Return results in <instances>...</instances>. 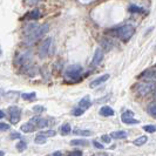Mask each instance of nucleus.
<instances>
[{"label": "nucleus", "instance_id": "f257e3e1", "mask_svg": "<svg viewBox=\"0 0 156 156\" xmlns=\"http://www.w3.org/2000/svg\"><path fill=\"white\" fill-rule=\"evenodd\" d=\"M49 30V27H48V25H41V26H37L33 31L30 33V34H27L26 35V40L28 41V42H34V41H37L38 39H40L42 35H45L47 32Z\"/></svg>", "mask_w": 156, "mask_h": 156}, {"label": "nucleus", "instance_id": "f03ea898", "mask_svg": "<svg viewBox=\"0 0 156 156\" xmlns=\"http://www.w3.org/2000/svg\"><path fill=\"white\" fill-rule=\"evenodd\" d=\"M134 33H135V27L133 25H123L116 30L117 37L123 41H128L134 35Z\"/></svg>", "mask_w": 156, "mask_h": 156}, {"label": "nucleus", "instance_id": "7ed1b4c3", "mask_svg": "<svg viewBox=\"0 0 156 156\" xmlns=\"http://www.w3.org/2000/svg\"><path fill=\"white\" fill-rule=\"evenodd\" d=\"M156 88V82H151V81H144V82H141V83H137L135 89L136 92L140 94L141 96H146L148 95L149 93L154 92Z\"/></svg>", "mask_w": 156, "mask_h": 156}, {"label": "nucleus", "instance_id": "20e7f679", "mask_svg": "<svg viewBox=\"0 0 156 156\" xmlns=\"http://www.w3.org/2000/svg\"><path fill=\"white\" fill-rule=\"evenodd\" d=\"M81 72H82V67L80 65H72L66 69L65 75L70 80H76L80 76Z\"/></svg>", "mask_w": 156, "mask_h": 156}, {"label": "nucleus", "instance_id": "39448f33", "mask_svg": "<svg viewBox=\"0 0 156 156\" xmlns=\"http://www.w3.org/2000/svg\"><path fill=\"white\" fill-rule=\"evenodd\" d=\"M8 115H9V121L12 125H16L20 121L21 117V109L16 106H11L8 108Z\"/></svg>", "mask_w": 156, "mask_h": 156}, {"label": "nucleus", "instance_id": "423d86ee", "mask_svg": "<svg viewBox=\"0 0 156 156\" xmlns=\"http://www.w3.org/2000/svg\"><path fill=\"white\" fill-rule=\"evenodd\" d=\"M51 47H52V39L51 38H47L46 40H44L41 42V45L39 46V56L41 59L46 58L47 55L49 54Z\"/></svg>", "mask_w": 156, "mask_h": 156}, {"label": "nucleus", "instance_id": "0eeeda50", "mask_svg": "<svg viewBox=\"0 0 156 156\" xmlns=\"http://www.w3.org/2000/svg\"><path fill=\"white\" fill-rule=\"evenodd\" d=\"M134 113L132 110H127L123 114H122V122L126 123V125H137V123H140V121L139 120H136V119H134Z\"/></svg>", "mask_w": 156, "mask_h": 156}, {"label": "nucleus", "instance_id": "6e6552de", "mask_svg": "<svg viewBox=\"0 0 156 156\" xmlns=\"http://www.w3.org/2000/svg\"><path fill=\"white\" fill-rule=\"evenodd\" d=\"M30 122L35 126V128H39V129L46 128L47 126H48V121H47L46 119H42V117L39 116L32 117L31 120H30Z\"/></svg>", "mask_w": 156, "mask_h": 156}, {"label": "nucleus", "instance_id": "1a4fd4ad", "mask_svg": "<svg viewBox=\"0 0 156 156\" xmlns=\"http://www.w3.org/2000/svg\"><path fill=\"white\" fill-rule=\"evenodd\" d=\"M141 79H143L144 81H151V82H156V72L153 69L147 70L144 73H142L140 75Z\"/></svg>", "mask_w": 156, "mask_h": 156}, {"label": "nucleus", "instance_id": "9d476101", "mask_svg": "<svg viewBox=\"0 0 156 156\" xmlns=\"http://www.w3.org/2000/svg\"><path fill=\"white\" fill-rule=\"evenodd\" d=\"M102 59H103V51H102L101 48H98L93 55L92 65H93V66H98V65L102 61Z\"/></svg>", "mask_w": 156, "mask_h": 156}, {"label": "nucleus", "instance_id": "9b49d317", "mask_svg": "<svg viewBox=\"0 0 156 156\" xmlns=\"http://www.w3.org/2000/svg\"><path fill=\"white\" fill-rule=\"evenodd\" d=\"M108 79H109V74H103L102 76H99L98 79H95V80L92 81V83H90V88H95V87L100 86L101 83L106 82Z\"/></svg>", "mask_w": 156, "mask_h": 156}, {"label": "nucleus", "instance_id": "f8f14e48", "mask_svg": "<svg viewBox=\"0 0 156 156\" xmlns=\"http://www.w3.org/2000/svg\"><path fill=\"white\" fill-rule=\"evenodd\" d=\"M40 16H41V12H40L39 9L35 8V9H33L31 12H28L23 18L27 19V20H37V19H39Z\"/></svg>", "mask_w": 156, "mask_h": 156}, {"label": "nucleus", "instance_id": "ddd939ff", "mask_svg": "<svg viewBox=\"0 0 156 156\" xmlns=\"http://www.w3.org/2000/svg\"><path fill=\"white\" fill-rule=\"evenodd\" d=\"M100 114H101L102 116H113L114 114H115V112H114V109L113 108H110L109 106H103L101 109H100Z\"/></svg>", "mask_w": 156, "mask_h": 156}, {"label": "nucleus", "instance_id": "4468645a", "mask_svg": "<svg viewBox=\"0 0 156 156\" xmlns=\"http://www.w3.org/2000/svg\"><path fill=\"white\" fill-rule=\"evenodd\" d=\"M20 130H21L23 133H32V132H34V130H35V126L28 121L27 123H23V125L21 126Z\"/></svg>", "mask_w": 156, "mask_h": 156}, {"label": "nucleus", "instance_id": "2eb2a0df", "mask_svg": "<svg viewBox=\"0 0 156 156\" xmlns=\"http://www.w3.org/2000/svg\"><path fill=\"white\" fill-rule=\"evenodd\" d=\"M90 106H92V102H90V100H89V98H88V96L83 98L81 101L79 102V107H80V108H82L83 110L88 109Z\"/></svg>", "mask_w": 156, "mask_h": 156}, {"label": "nucleus", "instance_id": "dca6fc26", "mask_svg": "<svg viewBox=\"0 0 156 156\" xmlns=\"http://www.w3.org/2000/svg\"><path fill=\"white\" fill-rule=\"evenodd\" d=\"M112 139H126L127 137V133L123 130H119V132H113L110 134Z\"/></svg>", "mask_w": 156, "mask_h": 156}, {"label": "nucleus", "instance_id": "f3484780", "mask_svg": "<svg viewBox=\"0 0 156 156\" xmlns=\"http://www.w3.org/2000/svg\"><path fill=\"white\" fill-rule=\"evenodd\" d=\"M73 133L75 135H80V136H90L92 135V132L88 129H74Z\"/></svg>", "mask_w": 156, "mask_h": 156}, {"label": "nucleus", "instance_id": "a211bd4d", "mask_svg": "<svg viewBox=\"0 0 156 156\" xmlns=\"http://www.w3.org/2000/svg\"><path fill=\"white\" fill-rule=\"evenodd\" d=\"M147 141H148V137L147 136H140V137H137L136 140H134V144L135 146H137V147H141V146H143L144 143H147Z\"/></svg>", "mask_w": 156, "mask_h": 156}, {"label": "nucleus", "instance_id": "6ab92c4d", "mask_svg": "<svg viewBox=\"0 0 156 156\" xmlns=\"http://www.w3.org/2000/svg\"><path fill=\"white\" fill-rule=\"evenodd\" d=\"M72 132V128H70V125L69 123H65V125H62L61 127H60V133H61V135H68V134Z\"/></svg>", "mask_w": 156, "mask_h": 156}, {"label": "nucleus", "instance_id": "aec40b11", "mask_svg": "<svg viewBox=\"0 0 156 156\" xmlns=\"http://www.w3.org/2000/svg\"><path fill=\"white\" fill-rule=\"evenodd\" d=\"M34 142H35L37 144H44V143L47 142V136H45L42 133L39 134V135H37V137L34 139Z\"/></svg>", "mask_w": 156, "mask_h": 156}, {"label": "nucleus", "instance_id": "412c9836", "mask_svg": "<svg viewBox=\"0 0 156 156\" xmlns=\"http://www.w3.org/2000/svg\"><path fill=\"white\" fill-rule=\"evenodd\" d=\"M21 98L23 100H27V101H33L37 98V93H34V92H32V93H23Z\"/></svg>", "mask_w": 156, "mask_h": 156}, {"label": "nucleus", "instance_id": "4be33fe9", "mask_svg": "<svg viewBox=\"0 0 156 156\" xmlns=\"http://www.w3.org/2000/svg\"><path fill=\"white\" fill-rule=\"evenodd\" d=\"M70 144L72 146H87L88 142L86 140H73L70 141Z\"/></svg>", "mask_w": 156, "mask_h": 156}, {"label": "nucleus", "instance_id": "5701e85b", "mask_svg": "<svg viewBox=\"0 0 156 156\" xmlns=\"http://www.w3.org/2000/svg\"><path fill=\"white\" fill-rule=\"evenodd\" d=\"M85 113V110L82 109V108H80V107H78V108H74V109L70 112V114L73 115V116H80V115H82Z\"/></svg>", "mask_w": 156, "mask_h": 156}, {"label": "nucleus", "instance_id": "b1692460", "mask_svg": "<svg viewBox=\"0 0 156 156\" xmlns=\"http://www.w3.org/2000/svg\"><path fill=\"white\" fill-rule=\"evenodd\" d=\"M143 130L147 133H155L156 132V126L155 125H147L143 127Z\"/></svg>", "mask_w": 156, "mask_h": 156}, {"label": "nucleus", "instance_id": "393cba45", "mask_svg": "<svg viewBox=\"0 0 156 156\" xmlns=\"http://www.w3.org/2000/svg\"><path fill=\"white\" fill-rule=\"evenodd\" d=\"M27 147V143L25 142V141H19L18 143H16V149L19 150V151H23Z\"/></svg>", "mask_w": 156, "mask_h": 156}, {"label": "nucleus", "instance_id": "a878e982", "mask_svg": "<svg viewBox=\"0 0 156 156\" xmlns=\"http://www.w3.org/2000/svg\"><path fill=\"white\" fill-rule=\"evenodd\" d=\"M129 12H132V13H141V12H143V9L139 6H136V5H130L129 6Z\"/></svg>", "mask_w": 156, "mask_h": 156}, {"label": "nucleus", "instance_id": "bb28decb", "mask_svg": "<svg viewBox=\"0 0 156 156\" xmlns=\"http://www.w3.org/2000/svg\"><path fill=\"white\" fill-rule=\"evenodd\" d=\"M148 113L151 116L156 117V105H150L148 107Z\"/></svg>", "mask_w": 156, "mask_h": 156}, {"label": "nucleus", "instance_id": "cd10ccee", "mask_svg": "<svg viewBox=\"0 0 156 156\" xmlns=\"http://www.w3.org/2000/svg\"><path fill=\"white\" fill-rule=\"evenodd\" d=\"M33 110L37 112V113H42V112H45V107L38 105V106H34V107H33Z\"/></svg>", "mask_w": 156, "mask_h": 156}, {"label": "nucleus", "instance_id": "c85d7f7f", "mask_svg": "<svg viewBox=\"0 0 156 156\" xmlns=\"http://www.w3.org/2000/svg\"><path fill=\"white\" fill-rule=\"evenodd\" d=\"M8 129H9V125L0 122V132H4V130H8Z\"/></svg>", "mask_w": 156, "mask_h": 156}, {"label": "nucleus", "instance_id": "c756f323", "mask_svg": "<svg viewBox=\"0 0 156 156\" xmlns=\"http://www.w3.org/2000/svg\"><path fill=\"white\" fill-rule=\"evenodd\" d=\"M110 139H112V137H110V135H102L101 136V140L103 141L105 143H109Z\"/></svg>", "mask_w": 156, "mask_h": 156}, {"label": "nucleus", "instance_id": "7c9ffc66", "mask_svg": "<svg viewBox=\"0 0 156 156\" xmlns=\"http://www.w3.org/2000/svg\"><path fill=\"white\" fill-rule=\"evenodd\" d=\"M69 156H82V153L80 150H74V151L69 153Z\"/></svg>", "mask_w": 156, "mask_h": 156}, {"label": "nucleus", "instance_id": "2f4dec72", "mask_svg": "<svg viewBox=\"0 0 156 156\" xmlns=\"http://www.w3.org/2000/svg\"><path fill=\"white\" fill-rule=\"evenodd\" d=\"M45 136H47V137H49V136H54L55 135V132L54 130H47L46 133H42Z\"/></svg>", "mask_w": 156, "mask_h": 156}, {"label": "nucleus", "instance_id": "473e14b6", "mask_svg": "<svg viewBox=\"0 0 156 156\" xmlns=\"http://www.w3.org/2000/svg\"><path fill=\"white\" fill-rule=\"evenodd\" d=\"M40 0H26V2H27V5H30V6H32V5H35V4H38Z\"/></svg>", "mask_w": 156, "mask_h": 156}, {"label": "nucleus", "instance_id": "72a5a7b5", "mask_svg": "<svg viewBox=\"0 0 156 156\" xmlns=\"http://www.w3.org/2000/svg\"><path fill=\"white\" fill-rule=\"evenodd\" d=\"M93 144L96 147V148H99V149H103V146H102L101 143H99L98 141H93Z\"/></svg>", "mask_w": 156, "mask_h": 156}, {"label": "nucleus", "instance_id": "f704fd0d", "mask_svg": "<svg viewBox=\"0 0 156 156\" xmlns=\"http://www.w3.org/2000/svg\"><path fill=\"white\" fill-rule=\"evenodd\" d=\"M11 137H12V139H19V137H20V134H19V133H13L12 135H11Z\"/></svg>", "mask_w": 156, "mask_h": 156}, {"label": "nucleus", "instance_id": "c9c22d12", "mask_svg": "<svg viewBox=\"0 0 156 156\" xmlns=\"http://www.w3.org/2000/svg\"><path fill=\"white\" fill-rule=\"evenodd\" d=\"M92 156H108L107 154H105V153H98V154H94Z\"/></svg>", "mask_w": 156, "mask_h": 156}, {"label": "nucleus", "instance_id": "e433bc0d", "mask_svg": "<svg viewBox=\"0 0 156 156\" xmlns=\"http://www.w3.org/2000/svg\"><path fill=\"white\" fill-rule=\"evenodd\" d=\"M52 156H62V154H61L60 151H55V153Z\"/></svg>", "mask_w": 156, "mask_h": 156}, {"label": "nucleus", "instance_id": "4c0bfd02", "mask_svg": "<svg viewBox=\"0 0 156 156\" xmlns=\"http://www.w3.org/2000/svg\"><path fill=\"white\" fill-rule=\"evenodd\" d=\"M5 117V113L2 110H0V119H4Z\"/></svg>", "mask_w": 156, "mask_h": 156}, {"label": "nucleus", "instance_id": "58836bf2", "mask_svg": "<svg viewBox=\"0 0 156 156\" xmlns=\"http://www.w3.org/2000/svg\"><path fill=\"white\" fill-rule=\"evenodd\" d=\"M0 156H5V153L2 150H0Z\"/></svg>", "mask_w": 156, "mask_h": 156}, {"label": "nucleus", "instance_id": "ea45409f", "mask_svg": "<svg viewBox=\"0 0 156 156\" xmlns=\"http://www.w3.org/2000/svg\"><path fill=\"white\" fill-rule=\"evenodd\" d=\"M0 55H1V49H0Z\"/></svg>", "mask_w": 156, "mask_h": 156}]
</instances>
